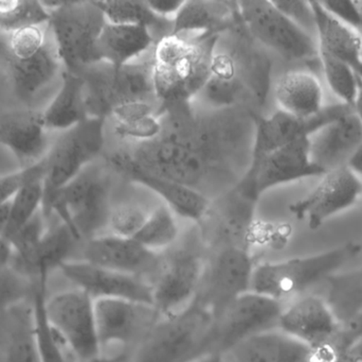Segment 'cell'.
<instances>
[{"label": "cell", "mask_w": 362, "mask_h": 362, "mask_svg": "<svg viewBox=\"0 0 362 362\" xmlns=\"http://www.w3.org/2000/svg\"><path fill=\"white\" fill-rule=\"evenodd\" d=\"M0 64L15 96L23 102L31 101L64 70L51 34L45 46L30 57H13L0 47Z\"/></svg>", "instance_id": "cb8c5ba5"}, {"label": "cell", "mask_w": 362, "mask_h": 362, "mask_svg": "<svg viewBox=\"0 0 362 362\" xmlns=\"http://www.w3.org/2000/svg\"><path fill=\"white\" fill-rule=\"evenodd\" d=\"M362 144V123L354 112L323 125L310 136V159L323 172L346 166Z\"/></svg>", "instance_id": "484cf974"}, {"label": "cell", "mask_w": 362, "mask_h": 362, "mask_svg": "<svg viewBox=\"0 0 362 362\" xmlns=\"http://www.w3.org/2000/svg\"><path fill=\"white\" fill-rule=\"evenodd\" d=\"M112 172L106 161L87 166L53 197L46 220L55 215L80 242L104 234L112 210Z\"/></svg>", "instance_id": "277c9868"}, {"label": "cell", "mask_w": 362, "mask_h": 362, "mask_svg": "<svg viewBox=\"0 0 362 362\" xmlns=\"http://www.w3.org/2000/svg\"><path fill=\"white\" fill-rule=\"evenodd\" d=\"M240 21L238 1L189 0L173 19L172 33L221 35Z\"/></svg>", "instance_id": "f546056e"}, {"label": "cell", "mask_w": 362, "mask_h": 362, "mask_svg": "<svg viewBox=\"0 0 362 362\" xmlns=\"http://www.w3.org/2000/svg\"><path fill=\"white\" fill-rule=\"evenodd\" d=\"M0 362H40L32 298L0 316Z\"/></svg>", "instance_id": "d6a6232c"}, {"label": "cell", "mask_w": 362, "mask_h": 362, "mask_svg": "<svg viewBox=\"0 0 362 362\" xmlns=\"http://www.w3.org/2000/svg\"><path fill=\"white\" fill-rule=\"evenodd\" d=\"M30 278L11 265L0 267V316L11 308L29 301L33 295Z\"/></svg>", "instance_id": "7bdbcfd3"}, {"label": "cell", "mask_w": 362, "mask_h": 362, "mask_svg": "<svg viewBox=\"0 0 362 362\" xmlns=\"http://www.w3.org/2000/svg\"><path fill=\"white\" fill-rule=\"evenodd\" d=\"M327 303L339 320L348 321L362 312V268L336 274L327 283Z\"/></svg>", "instance_id": "f35d334b"}, {"label": "cell", "mask_w": 362, "mask_h": 362, "mask_svg": "<svg viewBox=\"0 0 362 362\" xmlns=\"http://www.w3.org/2000/svg\"><path fill=\"white\" fill-rule=\"evenodd\" d=\"M45 174H46V167L42 159L40 163L36 164L33 176L13 198L10 225L4 239H10L25 223L29 222L35 216L38 210H42Z\"/></svg>", "instance_id": "74e56055"}, {"label": "cell", "mask_w": 362, "mask_h": 362, "mask_svg": "<svg viewBox=\"0 0 362 362\" xmlns=\"http://www.w3.org/2000/svg\"><path fill=\"white\" fill-rule=\"evenodd\" d=\"M323 174L310 159V137H302L249 168L236 187L259 201L261 195L272 187Z\"/></svg>", "instance_id": "e0dca14e"}, {"label": "cell", "mask_w": 362, "mask_h": 362, "mask_svg": "<svg viewBox=\"0 0 362 362\" xmlns=\"http://www.w3.org/2000/svg\"><path fill=\"white\" fill-rule=\"evenodd\" d=\"M150 213L138 204L123 203L112 206L108 217V234L123 238L135 237Z\"/></svg>", "instance_id": "ee69618b"}, {"label": "cell", "mask_w": 362, "mask_h": 362, "mask_svg": "<svg viewBox=\"0 0 362 362\" xmlns=\"http://www.w3.org/2000/svg\"><path fill=\"white\" fill-rule=\"evenodd\" d=\"M318 59L322 66L325 80L340 103L354 106L358 94L359 77L356 72L344 62L319 51Z\"/></svg>", "instance_id": "b9f144b4"}, {"label": "cell", "mask_w": 362, "mask_h": 362, "mask_svg": "<svg viewBox=\"0 0 362 362\" xmlns=\"http://www.w3.org/2000/svg\"><path fill=\"white\" fill-rule=\"evenodd\" d=\"M312 6L319 51L350 66L362 80V32L336 18L320 1H312Z\"/></svg>", "instance_id": "f1b7e54d"}, {"label": "cell", "mask_w": 362, "mask_h": 362, "mask_svg": "<svg viewBox=\"0 0 362 362\" xmlns=\"http://www.w3.org/2000/svg\"><path fill=\"white\" fill-rule=\"evenodd\" d=\"M11 206H12V200L0 205V238H4L10 225Z\"/></svg>", "instance_id": "816d5d0a"}, {"label": "cell", "mask_w": 362, "mask_h": 362, "mask_svg": "<svg viewBox=\"0 0 362 362\" xmlns=\"http://www.w3.org/2000/svg\"><path fill=\"white\" fill-rule=\"evenodd\" d=\"M284 304L272 298L249 293L234 300L213 323L202 354H225L243 340L279 329Z\"/></svg>", "instance_id": "8fae6325"}, {"label": "cell", "mask_w": 362, "mask_h": 362, "mask_svg": "<svg viewBox=\"0 0 362 362\" xmlns=\"http://www.w3.org/2000/svg\"><path fill=\"white\" fill-rule=\"evenodd\" d=\"M152 69L153 50L122 67L100 62L83 69L78 74L84 82L85 106L89 118L107 120L115 108L132 102L157 104Z\"/></svg>", "instance_id": "8992f818"}, {"label": "cell", "mask_w": 362, "mask_h": 362, "mask_svg": "<svg viewBox=\"0 0 362 362\" xmlns=\"http://www.w3.org/2000/svg\"><path fill=\"white\" fill-rule=\"evenodd\" d=\"M255 266L248 249L229 247L206 255L196 298L210 310L214 321L234 300L250 291Z\"/></svg>", "instance_id": "4fadbf2b"}, {"label": "cell", "mask_w": 362, "mask_h": 362, "mask_svg": "<svg viewBox=\"0 0 362 362\" xmlns=\"http://www.w3.org/2000/svg\"><path fill=\"white\" fill-rule=\"evenodd\" d=\"M362 193V181L346 166L325 172L314 191L289 206L293 216L308 220L317 230L332 217L357 203Z\"/></svg>", "instance_id": "ffe728a7"}, {"label": "cell", "mask_w": 362, "mask_h": 362, "mask_svg": "<svg viewBox=\"0 0 362 362\" xmlns=\"http://www.w3.org/2000/svg\"><path fill=\"white\" fill-rule=\"evenodd\" d=\"M259 46L242 19L221 34L210 76L192 104L208 110L246 108L259 116L272 89V70L269 57Z\"/></svg>", "instance_id": "7a4b0ae2"}, {"label": "cell", "mask_w": 362, "mask_h": 362, "mask_svg": "<svg viewBox=\"0 0 362 362\" xmlns=\"http://www.w3.org/2000/svg\"><path fill=\"white\" fill-rule=\"evenodd\" d=\"M272 4L298 27L301 28L310 35H313V33L316 34V18H315L312 1L279 0V1H272Z\"/></svg>", "instance_id": "bcb514c9"}, {"label": "cell", "mask_w": 362, "mask_h": 362, "mask_svg": "<svg viewBox=\"0 0 362 362\" xmlns=\"http://www.w3.org/2000/svg\"><path fill=\"white\" fill-rule=\"evenodd\" d=\"M351 112H354L353 106L339 102L325 106L318 115L308 119L298 118L280 110L267 117L259 115L255 118L250 167L257 165L270 153L300 138L310 137L323 125Z\"/></svg>", "instance_id": "d6986e66"}, {"label": "cell", "mask_w": 362, "mask_h": 362, "mask_svg": "<svg viewBox=\"0 0 362 362\" xmlns=\"http://www.w3.org/2000/svg\"><path fill=\"white\" fill-rule=\"evenodd\" d=\"M108 23L146 28L156 43L173 31V21L157 15L146 1H97Z\"/></svg>", "instance_id": "d590c367"}, {"label": "cell", "mask_w": 362, "mask_h": 362, "mask_svg": "<svg viewBox=\"0 0 362 362\" xmlns=\"http://www.w3.org/2000/svg\"><path fill=\"white\" fill-rule=\"evenodd\" d=\"M148 6L163 18L173 21L185 1L180 0H146Z\"/></svg>", "instance_id": "681fc988"}, {"label": "cell", "mask_w": 362, "mask_h": 362, "mask_svg": "<svg viewBox=\"0 0 362 362\" xmlns=\"http://www.w3.org/2000/svg\"><path fill=\"white\" fill-rule=\"evenodd\" d=\"M156 40L146 28L106 23L98 40L99 62L122 67L146 57Z\"/></svg>", "instance_id": "4dcf8cb0"}, {"label": "cell", "mask_w": 362, "mask_h": 362, "mask_svg": "<svg viewBox=\"0 0 362 362\" xmlns=\"http://www.w3.org/2000/svg\"><path fill=\"white\" fill-rule=\"evenodd\" d=\"M245 29L259 46L274 51L285 61H310L319 57L314 36L298 27L267 0L238 1Z\"/></svg>", "instance_id": "30bf717a"}, {"label": "cell", "mask_w": 362, "mask_h": 362, "mask_svg": "<svg viewBox=\"0 0 362 362\" xmlns=\"http://www.w3.org/2000/svg\"><path fill=\"white\" fill-rule=\"evenodd\" d=\"M346 167L362 181V144L346 163Z\"/></svg>", "instance_id": "f5cc1de1"}, {"label": "cell", "mask_w": 362, "mask_h": 362, "mask_svg": "<svg viewBox=\"0 0 362 362\" xmlns=\"http://www.w3.org/2000/svg\"><path fill=\"white\" fill-rule=\"evenodd\" d=\"M95 327L101 352L110 344H138L163 317L154 305L124 299L93 301Z\"/></svg>", "instance_id": "2e32d148"}, {"label": "cell", "mask_w": 362, "mask_h": 362, "mask_svg": "<svg viewBox=\"0 0 362 362\" xmlns=\"http://www.w3.org/2000/svg\"><path fill=\"white\" fill-rule=\"evenodd\" d=\"M219 36L171 33L155 44L152 77L160 116L192 103L204 89Z\"/></svg>", "instance_id": "3957f363"}, {"label": "cell", "mask_w": 362, "mask_h": 362, "mask_svg": "<svg viewBox=\"0 0 362 362\" xmlns=\"http://www.w3.org/2000/svg\"><path fill=\"white\" fill-rule=\"evenodd\" d=\"M214 318L197 298L181 312L163 317L138 346L132 362H187L202 354Z\"/></svg>", "instance_id": "ba28073f"}, {"label": "cell", "mask_w": 362, "mask_h": 362, "mask_svg": "<svg viewBox=\"0 0 362 362\" xmlns=\"http://www.w3.org/2000/svg\"><path fill=\"white\" fill-rule=\"evenodd\" d=\"M257 116L242 108L176 106L161 114L163 132L156 140L127 151L146 171L213 201L238 186L248 172Z\"/></svg>", "instance_id": "6da1fadb"}, {"label": "cell", "mask_w": 362, "mask_h": 362, "mask_svg": "<svg viewBox=\"0 0 362 362\" xmlns=\"http://www.w3.org/2000/svg\"><path fill=\"white\" fill-rule=\"evenodd\" d=\"M274 96L278 110L298 118H312L325 108L320 81L306 70H289L280 76Z\"/></svg>", "instance_id": "1f68e13d"}, {"label": "cell", "mask_w": 362, "mask_h": 362, "mask_svg": "<svg viewBox=\"0 0 362 362\" xmlns=\"http://www.w3.org/2000/svg\"><path fill=\"white\" fill-rule=\"evenodd\" d=\"M323 8L331 13L336 18L346 25L354 27L355 29L362 30V18L355 1L346 0H336V1H320Z\"/></svg>", "instance_id": "7dc6e473"}, {"label": "cell", "mask_w": 362, "mask_h": 362, "mask_svg": "<svg viewBox=\"0 0 362 362\" xmlns=\"http://www.w3.org/2000/svg\"><path fill=\"white\" fill-rule=\"evenodd\" d=\"M180 235L175 214L169 206L161 203L151 210L146 223L134 239L148 250L161 253L175 246Z\"/></svg>", "instance_id": "ab89813d"}, {"label": "cell", "mask_w": 362, "mask_h": 362, "mask_svg": "<svg viewBox=\"0 0 362 362\" xmlns=\"http://www.w3.org/2000/svg\"><path fill=\"white\" fill-rule=\"evenodd\" d=\"M339 327L325 299L305 295L284 308L278 329L314 350L332 344Z\"/></svg>", "instance_id": "603a6c76"}, {"label": "cell", "mask_w": 362, "mask_h": 362, "mask_svg": "<svg viewBox=\"0 0 362 362\" xmlns=\"http://www.w3.org/2000/svg\"><path fill=\"white\" fill-rule=\"evenodd\" d=\"M257 200L234 187L211 201L198 225L200 239L209 252L236 247L250 250Z\"/></svg>", "instance_id": "9a60e30c"}, {"label": "cell", "mask_w": 362, "mask_h": 362, "mask_svg": "<svg viewBox=\"0 0 362 362\" xmlns=\"http://www.w3.org/2000/svg\"><path fill=\"white\" fill-rule=\"evenodd\" d=\"M206 256L199 249L183 246L161 252V264L151 281L153 304L161 317L185 310L197 295Z\"/></svg>", "instance_id": "7c38bea8"}, {"label": "cell", "mask_w": 362, "mask_h": 362, "mask_svg": "<svg viewBox=\"0 0 362 362\" xmlns=\"http://www.w3.org/2000/svg\"><path fill=\"white\" fill-rule=\"evenodd\" d=\"M82 259L119 273L142 278L150 284L160 268L161 253L148 250L134 238L106 233L84 242Z\"/></svg>", "instance_id": "44dd1931"}, {"label": "cell", "mask_w": 362, "mask_h": 362, "mask_svg": "<svg viewBox=\"0 0 362 362\" xmlns=\"http://www.w3.org/2000/svg\"><path fill=\"white\" fill-rule=\"evenodd\" d=\"M35 167L36 164L31 167L0 176V205L14 198L19 189L33 176Z\"/></svg>", "instance_id": "c3c4849f"}, {"label": "cell", "mask_w": 362, "mask_h": 362, "mask_svg": "<svg viewBox=\"0 0 362 362\" xmlns=\"http://www.w3.org/2000/svg\"><path fill=\"white\" fill-rule=\"evenodd\" d=\"M105 119L87 118L76 127L59 132L44 159L42 214L53 197L87 166L101 159L106 142Z\"/></svg>", "instance_id": "9c48e42d"}, {"label": "cell", "mask_w": 362, "mask_h": 362, "mask_svg": "<svg viewBox=\"0 0 362 362\" xmlns=\"http://www.w3.org/2000/svg\"><path fill=\"white\" fill-rule=\"evenodd\" d=\"M361 244L349 242L310 256L257 264L250 291L283 303L337 274L340 268L361 252Z\"/></svg>", "instance_id": "5b68a950"}, {"label": "cell", "mask_w": 362, "mask_h": 362, "mask_svg": "<svg viewBox=\"0 0 362 362\" xmlns=\"http://www.w3.org/2000/svg\"><path fill=\"white\" fill-rule=\"evenodd\" d=\"M32 295V306H33L34 334H35L36 348L40 362H69L66 351L67 346L64 344L59 334L52 329L46 312L47 280L36 281Z\"/></svg>", "instance_id": "8d00e7d4"}, {"label": "cell", "mask_w": 362, "mask_h": 362, "mask_svg": "<svg viewBox=\"0 0 362 362\" xmlns=\"http://www.w3.org/2000/svg\"><path fill=\"white\" fill-rule=\"evenodd\" d=\"M59 270L76 288L86 293L93 301L124 299L154 305L152 287L142 278L99 267L82 259H70Z\"/></svg>", "instance_id": "7402d4cb"}, {"label": "cell", "mask_w": 362, "mask_h": 362, "mask_svg": "<svg viewBox=\"0 0 362 362\" xmlns=\"http://www.w3.org/2000/svg\"><path fill=\"white\" fill-rule=\"evenodd\" d=\"M50 12L36 0H0V33L49 23Z\"/></svg>", "instance_id": "60d3db41"}, {"label": "cell", "mask_w": 362, "mask_h": 362, "mask_svg": "<svg viewBox=\"0 0 362 362\" xmlns=\"http://www.w3.org/2000/svg\"><path fill=\"white\" fill-rule=\"evenodd\" d=\"M108 120L117 138L135 145L152 142L163 132L158 106L152 102L123 104L112 111Z\"/></svg>", "instance_id": "e575fe53"}, {"label": "cell", "mask_w": 362, "mask_h": 362, "mask_svg": "<svg viewBox=\"0 0 362 362\" xmlns=\"http://www.w3.org/2000/svg\"><path fill=\"white\" fill-rule=\"evenodd\" d=\"M42 111L21 110L0 118V144L8 149L21 169L45 159L51 142Z\"/></svg>", "instance_id": "d4e9b609"}, {"label": "cell", "mask_w": 362, "mask_h": 362, "mask_svg": "<svg viewBox=\"0 0 362 362\" xmlns=\"http://www.w3.org/2000/svg\"><path fill=\"white\" fill-rule=\"evenodd\" d=\"M223 355L225 362H310V349L272 329L243 340Z\"/></svg>", "instance_id": "4316f807"}, {"label": "cell", "mask_w": 362, "mask_h": 362, "mask_svg": "<svg viewBox=\"0 0 362 362\" xmlns=\"http://www.w3.org/2000/svg\"><path fill=\"white\" fill-rule=\"evenodd\" d=\"M353 108H354V113L357 115L359 119H361L362 123V80L359 79V87H358V94H357L356 100H355L354 106H353Z\"/></svg>", "instance_id": "6f0895ef"}, {"label": "cell", "mask_w": 362, "mask_h": 362, "mask_svg": "<svg viewBox=\"0 0 362 362\" xmlns=\"http://www.w3.org/2000/svg\"><path fill=\"white\" fill-rule=\"evenodd\" d=\"M336 362H362V338L346 349Z\"/></svg>", "instance_id": "f907efd6"}, {"label": "cell", "mask_w": 362, "mask_h": 362, "mask_svg": "<svg viewBox=\"0 0 362 362\" xmlns=\"http://www.w3.org/2000/svg\"><path fill=\"white\" fill-rule=\"evenodd\" d=\"M12 256L13 252L11 244L4 238H0V267L10 265Z\"/></svg>", "instance_id": "db71d44e"}, {"label": "cell", "mask_w": 362, "mask_h": 362, "mask_svg": "<svg viewBox=\"0 0 362 362\" xmlns=\"http://www.w3.org/2000/svg\"><path fill=\"white\" fill-rule=\"evenodd\" d=\"M105 161L115 174L146 187L161 198L163 203L169 206L174 214L193 221L197 225L206 217L211 205L210 199L180 183L146 171L134 161L129 151L124 149L114 151L106 157Z\"/></svg>", "instance_id": "ac0fdd59"}, {"label": "cell", "mask_w": 362, "mask_h": 362, "mask_svg": "<svg viewBox=\"0 0 362 362\" xmlns=\"http://www.w3.org/2000/svg\"><path fill=\"white\" fill-rule=\"evenodd\" d=\"M80 240L65 223L48 227L40 244L25 257L14 259L10 265L19 273L35 281L47 280L52 270L59 269L71 259V254Z\"/></svg>", "instance_id": "83f0119b"}, {"label": "cell", "mask_w": 362, "mask_h": 362, "mask_svg": "<svg viewBox=\"0 0 362 362\" xmlns=\"http://www.w3.org/2000/svg\"><path fill=\"white\" fill-rule=\"evenodd\" d=\"M187 362H225L223 355L218 352H209L199 355Z\"/></svg>", "instance_id": "11a10c76"}, {"label": "cell", "mask_w": 362, "mask_h": 362, "mask_svg": "<svg viewBox=\"0 0 362 362\" xmlns=\"http://www.w3.org/2000/svg\"><path fill=\"white\" fill-rule=\"evenodd\" d=\"M127 359V355L125 353H122V354L117 355L115 357H106L103 356V355H100V356L95 357V358L91 359V361H88L86 362H125Z\"/></svg>", "instance_id": "9f6ffc18"}, {"label": "cell", "mask_w": 362, "mask_h": 362, "mask_svg": "<svg viewBox=\"0 0 362 362\" xmlns=\"http://www.w3.org/2000/svg\"><path fill=\"white\" fill-rule=\"evenodd\" d=\"M42 112L47 130L57 133L71 129L89 118L82 77L63 70L59 91Z\"/></svg>", "instance_id": "836d02e7"}, {"label": "cell", "mask_w": 362, "mask_h": 362, "mask_svg": "<svg viewBox=\"0 0 362 362\" xmlns=\"http://www.w3.org/2000/svg\"><path fill=\"white\" fill-rule=\"evenodd\" d=\"M50 12L49 29L64 70L80 74L100 63L97 45L106 25L97 1H42Z\"/></svg>", "instance_id": "52a82bcc"}, {"label": "cell", "mask_w": 362, "mask_h": 362, "mask_svg": "<svg viewBox=\"0 0 362 362\" xmlns=\"http://www.w3.org/2000/svg\"><path fill=\"white\" fill-rule=\"evenodd\" d=\"M45 312L70 354L86 362L102 354L95 327L93 300L76 288L53 295L45 302Z\"/></svg>", "instance_id": "5bb4252c"}, {"label": "cell", "mask_w": 362, "mask_h": 362, "mask_svg": "<svg viewBox=\"0 0 362 362\" xmlns=\"http://www.w3.org/2000/svg\"><path fill=\"white\" fill-rule=\"evenodd\" d=\"M47 222L42 210H38L29 222L8 240L12 248V259L25 257L40 244L48 230Z\"/></svg>", "instance_id": "f6af8a7d"}]
</instances>
